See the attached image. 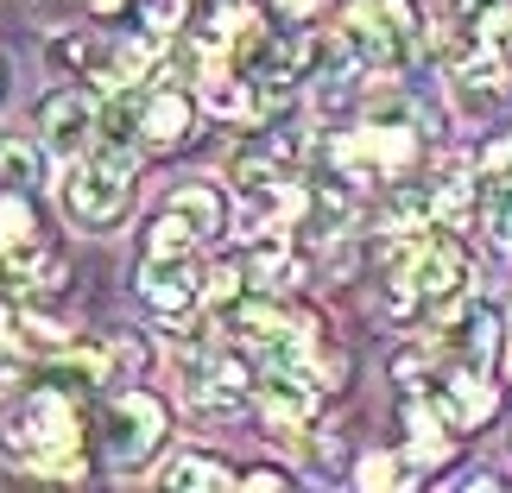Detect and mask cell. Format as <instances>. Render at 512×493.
Returning <instances> with one entry per match:
<instances>
[{
    "label": "cell",
    "mask_w": 512,
    "mask_h": 493,
    "mask_svg": "<svg viewBox=\"0 0 512 493\" xmlns=\"http://www.w3.org/2000/svg\"><path fill=\"white\" fill-rule=\"evenodd\" d=\"M342 45L361 57V70H399L418 51V7L411 0H348Z\"/></svg>",
    "instance_id": "obj_1"
},
{
    "label": "cell",
    "mask_w": 512,
    "mask_h": 493,
    "mask_svg": "<svg viewBox=\"0 0 512 493\" xmlns=\"http://www.w3.org/2000/svg\"><path fill=\"white\" fill-rule=\"evenodd\" d=\"M7 89H13V70H7V57H0V108H7Z\"/></svg>",
    "instance_id": "obj_30"
},
{
    "label": "cell",
    "mask_w": 512,
    "mask_h": 493,
    "mask_svg": "<svg viewBox=\"0 0 512 493\" xmlns=\"http://www.w3.org/2000/svg\"><path fill=\"white\" fill-rule=\"evenodd\" d=\"M165 424H171V411L152 399V392H121V399L102 411V462L114 475H133V468L159 449Z\"/></svg>",
    "instance_id": "obj_4"
},
{
    "label": "cell",
    "mask_w": 512,
    "mask_h": 493,
    "mask_svg": "<svg viewBox=\"0 0 512 493\" xmlns=\"http://www.w3.org/2000/svg\"><path fill=\"white\" fill-rule=\"evenodd\" d=\"M203 102H209V114H215V121H241V114H253V102H260V95H253V83H247V76H234V83H222V76H209V83H203Z\"/></svg>",
    "instance_id": "obj_19"
},
{
    "label": "cell",
    "mask_w": 512,
    "mask_h": 493,
    "mask_svg": "<svg viewBox=\"0 0 512 493\" xmlns=\"http://www.w3.org/2000/svg\"><path fill=\"white\" fill-rule=\"evenodd\" d=\"M405 272H411V285H418V298H424V304H462V291L475 285V266H468V253H462V247H449V241L424 247Z\"/></svg>",
    "instance_id": "obj_8"
},
{
    "label": "cell",
    "mask_w": 512,
    "mask_h": 493,
    "mask_svg": "<svg viewBox=\"0 0 512 493\" xmlns=\"http://www.w3.org/2000/svg\"><path fill=\"white\" fill-rule=\"evenodd\" d=\"M146 70H152V45H146V38H127V45L102 51V64H95V83L121 95V89H133V83H140Z\"/></svg>",
    "instance_id": "obj_18"
},
{
    "label": "cell",
    "mask_w": 512,
    "mask_h": 493,
    "mask_svg": "<svg viewBox=\"0 0 512 493\" xmlns=\"http://www.w3.org/2000/svg\"><path fill=\"white\" fill-rule=\"evenodd\" d=\"M392 222H399V228H424L430 222V190L418 184V190H399V196H392Z\"/></svg>",
    "instance_id": "obj_23"
},
{
    "label": "cell",
    "mask_w": 512,
    "mask_h": 493,
    "mask_svg": "<svg viewBox=\"0 0 512 493\" xmlns=\"http://www.w3.org/2000/svg\"><path fill=\"white\" fill-rule=\"evenodd\" d=\"M146 7V26L152 32H177L184 26V13H190V0H140Z\"/></svg>",
    "instance_id": "obj_24"
},
{
    "label": "cell",
    "mask_w": 512,
    "mask_h": 493,
    "mask_svg": "<svg viewBox=\"0 0 512 493\" xmlns=\"http://www.w3.org/2000/svg\"><path fill=\"white\" fill-rule=\"evenodd\" d=\"M95 127H102V108H95L89 89H51L38 102V133H45L57 159H83L95 146Z\"/></svg>",
    "instance_id": "obj_7"
},
{
    "label": "cell",
    "mask_w": 512,
    "mask_h": 493,
    "mask_svg": "<svg viewBox=\"0 0 512 493\" xmlns=\"http://www.w3.org/2000/svg\"><path fill=\"white\" fill-rule=\"evenodd\" d=\"M253 399H260V411L279 418V424H310V418H317V386H310V373L266 367L260 386H253Z\"/></svg>",
    "instance_id": "obj_9"
},
{
    "label": "cell",
    "mask_w": 512,
    "mask_h": 493,
    "mask_svg": "<svg viewBox=\"0 0 512 493\" xmlns=\"http://www.w3.org/2000/svg\"><path fill=\"white\" fill-rule=\"evenodd\" d=\"M0 285H7V298H45V291L64 285V266L38 241H19V247L0 253Z\"/></svg>",
    "instance_id": "obj_10"
},
{
    "label": "cell",
    "mask_w": 512,
    "mask_h": 493,
    "mask_svg": "<svg viewBox=\"0 0 512 493\" xmlns=\"http://www.w3.org/2000/svg\"><path fill=\"white\" fill-rule=\"evenodd\" d=\"M443 83H449V108H462L468 121H494L512 108V57H494L456 38V51L443 57Z\"/></svg>",
    "instance_id": "obj_2"
},
{
    "label": "cell",
    "mask_w": 512,
    "mask_h": 493,
    "mask_svg": "<svg viewBox=\"0 0 512 493\" xmlns=\"http://www.w3.org/2000/svg\"><path fill=\"white\" fill-rule=\"evenodd\" d=\"M228 481L234 475L215 449H177L165 462V487H177V493H209V487H228Z\"/></svg>",
    "instance_id": "obj_16"
},
{
    "label": "cell",
    "mask_w": 512,
    "mask_h": 493,
    "mask_svg": "<svg viewBox=\"0 0 512 493\" xmlns=\"http://www.w3.org/2000/svg\"><path fill=\"white\" fill-rule=\"evenodd\" d=\"M487 159H494V171H512V133H506V140H500L494 152H487Z\"/></svg>",
    "instance_id": "obj_28"
},
{
    "label": "cell",
    "mask_w": 512,
    "mask_h": 493,
    "mask_svg": "<svg viewBox=\"0 0 512 493\" xmlns=\"http://www.w3.org/2000/svg\"><path fill=\"white\" fill-rule=\"evenodd\" d=\"M247 487H291V481H285V475H272V468H253Z\"/></svg>",
    "instance_id": "obj_27"
},
{
    "label": "cell",
    "mask_w": 512,
    "mask_h": 493,
    "mask_svg": "<svg viewBox=\"0 0 512 493\" xmlns=\"http://www.w3.org/2000/svg\"><path fill=\"white\" fill-rule=\"evenodd\" d=\"M19 380V361H13V354H0V392H7Z\"/></svg>",
    "instance_id": "obj_29"
},
{
    "label": "cell",
    "mask_w": 512,
    "mask_h": 493,
    "mask_svg": "<svg viewBox=\"0 0 512 493\" xmlns=\"http://www.w3.org/2000/svg\"><path fill=\"white\" fill-rule=\"evenodd\" d=\"M279 7H285L291 19H310V13H317V7H329V0H279Z\"/></svg>",
    "instance_id": "obj_26"
},
{
    "label": "cell",
    "mask_w": 512,
    "mask_h": 493,
    "mask_svg": "<svg viewBox=\"0 0 512 493\" xmlns=\"http://www.w3.org/2000/svg\"><path fill=\"white\" fill-rule=\"evenodd\" d=\"M45 184H51L45 152H38L26 133H0V190L32 196V190H45Z\"/></svg>",
    "instance_id": "obj_14"
},
{
    "label": "cell",
    "mask_w": 512,
    "mask_h": 493,
    "mask_svg": "<svg viewBox=\"0 0 512 493\" xmlns=\"http://www.w3.org/2000/svg\"><path fill=\"white\" fill-rule=\"evenodd\" d=\"M165 209L184 215V222L196 228V241H203V247H209L215 234L228 228V203H222V190H215V184H184V190H177Z\"/></svg>",
    "instance_id": "obj_17"
},
{
    "label": "cell",
    "mask_w": 512,
    "mask_h": 493,
    "mask_svg": "<svg viewBox=\"0 0 512 493\" xmlns=\"http://www.w3.org/2000/svg\"><path fill=\"white\" fill-rule=\"evenodd\" d=\"M190 121H196V108H190V95L177 89V83L146 89V95H140V127H146V146H177V140L190 133Z\"/></svg>",
    "instance_id": "obj_13"
},
{
    "label": "cell",
    "mask_w": 512,
    "mask_h": 493,
    "mask_svg": "<svg viewBox=\"0 0 512 493\" xmlns=\"http://www.w3.org/2000/svg\"><path fill=\"white\" fill-rule=\"evenodd\" d=\"M392 462H399V456H367V462H361V481H367V487H392V481H405Z\"/></svg>",
    "instance_id": "obj_25"
},
{
    "label": "cell",
    "mask_w": 512,
    "mask_h": 493,
    "mask_svg": "<svg viewBox=\"0 0 512 493\" xmlns=\"http://www.w3.org/2000/svg\"><path fill=\"white\" fill-rule=\"evenodd\" d=\"M64 215L83 234H114L133 215V177H114L102 165H70L64 171Z\"/></svg>",
    "instance_id": "obj_5"
},
{
    "label": "cell",
    "mask_w": 512,
    "mask_h": 493,
    "mask_svg": "<svg viewBox=\"0 0 512 493\" xmlns=\"http://www.w3.org/2000/svg\"><path fill=\"white\" fill-rule=\"evenodd\" d=\"M241 285H247V266H241V260H215V266L203 272V298H209V310H228L234 298H241Z\"/></svg>",
    "instance_id": "obj_20"
},
{
    "label": "cell",
    "mask_w": 512,
    "mask_h": 493,
    "mask_svg": "<svg viewBox=\"0 0 512 493\" xmlns=\"http://www.w3.org/2000/svg\"><path fill=\"white\" fill-rule=\"evenodd\" d=\"M89 7H121V0H89Z\"/></svg>",
    "instance_id": "obj_32"
},
{
    "label": "cell",
    "mask_w": 512,
    "mask_h": 493,
    "mask_svg": "<svg viewBox=\"0 0 512 493\" xmlns=\"http://www.w3.org/2000/svg\"><path fill=\"white\" fill-rule=\"evenodd\" d=\"M196 253H203L196 228H190L177 209H159V222L146 228V260H152V266H190Z\"/></svg>",
    "instance_id": "obj_15"
},
{
    "label": "cell",
    "mask_w": 512,
    "mask_h": 493,
    "mask_svg": "<svg viewBox=\"0 0 512 493\" xmlns=\"http://www.w3.org/2000/svg\"><path fill=\"white\" fill-rule=\"evenodd\" d=\"M7 335H13V310L0 304V342H7Z\"/></svg>",
    "instance_id": "obj_31"
},
{
    "label": "cell",
    "mask_w": 512,
    "mask_h": 493,
    "mask_svg": "<svg viewBox=\"0 0 512 493\" xmlns=\"http://www.w3.org/2000/svg\"><path fill=\"white\" fill-rule=\"evenodd\" d=\"M13 443L32 456V468H45V475H76V405H70V392H32L26 411H19V424H13Z\"/></svg>",
    "instance_id": "obj_3"
},
{
    "label": "cell",
    "mask_w": 512,
    "mask_h": 493,
    "mask_svg": "<svg viewBox=\"0 0 512 493\" xmlns=\"http://www.w3.org/2000/svg\"><path fill=\"white\" fill-rule=\"evenodd\" d=\"M443 348H449V367H456V373H475V380H500V354H506V323H500V310H494V304L449 310Z\"/></svg>",
    "instance_id": "obj_6"
},
{
    "label": "cell",
    "mask_w": 512,
    "mask_h": 493,
    "mask_svg": "<svg viewBox=\"0 0 512 493\" xmlns=\"http://www.w3.org/2000/svg\"><path fill=\"white\" fill-rule=\"evenodd\" d=\"M475 184H443V190H430V215H437L443 228H456V222H468L475 215Z\"/></svg>",
    "instance_id": "obj_21"
},
{
    "label": "cell",
    "mask_w": 512,
    "mask_h": 493,
    "mask_svg": "<svg viewBox=\"0 0 512 493\" xmlns=\"http://www.w3.org/2000/svg\"><path fill=\"white\" fill-rule=\"evenodd\" d=\"M19 241H32V209L19 190H0V253L19 247Z\"/></svg>",
    "instance_id": "obj_22"
},
{
    "label": "cell",
    "mask_w": 512,
    "mask_h": 493,
    "mask_svg": "<svg viewBox=\"0 0 512 493\" xmlns=\"http://www.w3.org/2000/svg\"><path fill=\"white\" fill-rule=\"evenodd\" d=\"M140 291H146V304H152V317H159V323H190L196 298H203V285H196L190 266H152V260L140 272Z\"/></svg>",
    "instance_id": "obj_11"
},
{
    "label": "cell",
    "mask_w": 512,
    "mask_h": 493,
    "mask_svg": "<svg viewBox=\"0 0 512 493\" xmlns=\"http://www.w3.org/2000/svg\"><path fill=\"white\" fill-rule=\"evenodd\" d=\"M456 7L462 45H481L494 57H512V0H449Z\"/></svg>",
    "instance_id": "obj_12"
}]
</instances>
